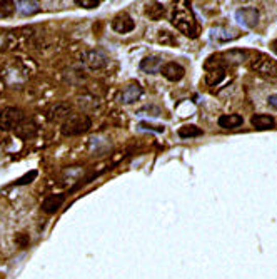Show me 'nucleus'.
<instances>
[{"label":"nucleus","mask_w":277,"mask_h":279,"mask_svg":"<svg viewBox=\"0 0 277 279\" xmlns=\"http://www.w3.org/2000/svg\"><path fill=\"white\" fill-rule=\"evenodd\" d=\"M92 127V119L87 114H74L68 116L62 124V134L74 137V135H82Z\"/></svg>","instance_id":"f03ea898"},{"label":"nucleus","mask_w":277,"mask_h":279,"mask_svg":"<svg viewBox=\"0 0 277 279\" xmlns=\"http://www.w3.org/2000/svg\"><path fill=\"white\" fill-rule=\"evenodd\" d=\"M36 132H37V126L32 121H24L15 129L17 137H20V139H30L36 135Z\"/></svg>","instance_id":"2eb2a0df"},{"label":"nucleus","mask_w":277,"mask_h":279,"mask_svg":"<svg viewBox=\"0 0 277 279\" xmlns=\"http://www.w3.org/2000/svg\"><path fill=\"white\" fill-rule=\"evenodd\" d=\"M160 69H162V59L157 55H149L141 62V71L146 74H157L160 72Z\"/></svg>","instance_id":"9b49d317"},{"label":"nucleus","mask_w":277,"mask_h":279,"mask_svg":"<svg viewBox=\"0 0 277 279\" xmlns=\"http://www.w3.org/2000/svg\"><path fill=\"white\" fill-rule=\"evenodd\" d=\"M242 122H244V119H242V116H239V114H224L217 121L219 127L222 129H235L239 127Z\"/></svg>","instance_id":"ddd939ff"},{"label":"nucleus","mask_w":277,"mask_h":279,"mask_svg":"<svg viewBox=\"0 0 277 279\" xmlns=\"http://www.w3.org/2000/svg\"><path fill=\"white\" fill-rule=\"evenodd\" d=\"M270 49H272L274 52L277 54V39H275V41H272V42H270Z\"/></svg>","instance_id":"bb28decb"},{"label":"nucleus","mask_w":277,"mask_h":279,"mask_svg":"<svg viewBox=\"0 0 277 279\" xmlns=\"http://www.w3.org/2000/svg\"><path fill=\"white\" fill-rule=\"evenodd\" d=\"M164 12H165L164 5L159 4V2H152V4L146 5V14L151 20H159L160 17L164 15Z\"/></svg>","instance_id":"f3484780"},{"label":"nucleus","mask_w":277,"mask_h":279,"mask_svg":"<svg viewBox=\"0 0 277 279\" xmlns=\"http://www.w3.org/2000/svg\"><path fill=\"white\" fill-rule=\"evenodd\" d=\"M63 201H65V194H50L44 199L42 211L47 214H54L55 211H59V207H62Z\"/></svg>","instance_id":"9d476101"},{"label":"nucleus","mask_w":277,"mask_h":279,"mask_svg":"<svg viewBox=\"0 0 277 279\" xmlns=\"http://www.w3.org/2000/svg\"><path fill=\"white\" fill-rule=\"evenodd\" d=\"M84 60L92 71H99L107 67L109 64V57L102 52V50H89L87 54L84 55Z\"/></svg>","instance_id":"39448f33"},{"label":"nucleus","mask_w":277,"mask_h":279,"mask_svg":"<svg viewBox=\"0 0 277 279\" xmlns=\"http://www.w3.org/2000/svg\"><path fill=\"white\" fill-rule=\"evenodd\" d=\"M267 102H269V106H272L274 109H277V94H274V95H269Z\"/></svg>","instance_id":"a878e982"},{"label":"nucleus","mask_w":277,"mask_h":279,"mask_svg":"<svg viewBox=\"0 0 277 279\" xmlns=\"http://www.w3.org/2000/svg\"><path fill=\"white\" fill-rule=\"evenodd\" d=\"M37 178V170H30L28 174H25L24 178H20L19 181H15V186H25V184H30V182Z\"/></svg>","instance_id":"4be33fe9"},{"label":"nucleus","mask_w":277,"mask_h":279,"mask_svg":"<svg viewBox=\"0 0 277 279\" xmlns=\"http://www.w3.org/2000/svg\"><path fill=\"white\" fill-rule=\"evenodd\" d=\"M235 20L244 27H254L259 20V12L254 7H242L235 12Z\"/></svg>","instance_id":"423d86ee"},{"label":"nucleus","mask_w":277,"mask_h":279,"mask_svg":"<svg viewBox=\"0 0 277 279\" xmlns=\"http://www.w3.org/2000/svg\"><path fill=\"white\" fill-rule=\"evenodd\" d=\"M141 129H146V130H154V132H164L165 127L164 126H154V124H149V122H141Z\"/></svg>","instance_id":"b1692460"},{"label":"nucleus","mask_w":277,"mask_h":279,"mask_svg":"<svg viewBox=\"0 0 277 279\" xmlns=\"http://www.w3.org/2000/svg\"><path fill=\"white\" fill-rule=\"evenodd\" d=\"M15 10L24 17L33 15L39 12V4L33 2V0H20V2L15 4Z\"/></svg>","instance_id":"4468645a"},{"label":"nucleus","mask_w":277,"mask_h":279,"mask_svg":"<svg viewBox=\"0 0 277 279\" xmlns=\"http://www.w3.org/2000/svg\"><path fill=\"white\" fill-rule=\"evenodd\" d=\"M251 124L257 130H267L275 126V121L272 116H267V114H256V116H252Z\"/></svg>","instance_id":"f8f14e48"},{"label":"nucleus","mask_w":277,"mask_h":279,"mask_svg":"<svg viewBox=\"0 0 277 279\" xmlns=\"http://www.w3.org/2000/svg\"><path fill=\"white\" fill-rule=\"evenodd\" d=\"M142 94H144V89L141 87V84L130 82L122 90V94H120V102H122V104H134V102H137L142 97Z\"/></svg>","instance_id":"6e6552de"},{"label":"nucleus","mask_w":277,"mask_h":279,"mask_svg":"<svg viewBox=\"0 0 277 279\" xmlns=\"http://www.w3.org/2000/svg\"><path fill=\"white\" fill-rule=\"evenodd\" d=\"M226 77V69H217V71H209V74L205 76V82L209 85H219L222 82V79Z\"/></svg>","instance_id":"6ab92c4d"},{"label":"nucleus","mask_w":277,"mask_h":279,"mask_svg":"<svg viewBox=\"0 0 277 279\" xmlns=\"http://www.w3.org/2000/svg\"><path fill=\"white\" fill-rule=\"evenodd\" d=\"M25 121L24 112L15 107H5L0 111V130H12L17 129Z\"/></svg>","instance_id":"7ed1b4c3"},{"label":"nucleus","mask_w":277,"mask_h":279,"mask_svg":"<svg viewBox=\"0 0 277 279\" xmlns=\"http://www.w3.org/2000/svg\"><path fill=\"white\" fill-rule=\"evenodd\" d=\"M246 52L244 50H229V52H224L221 54V59L224 62V65H229V64H240L244 60Z\"/></svg>","instance_id":"dca6fc26"},{"label":"nucleus","mask_w":277,"mask_h":279,"mask_svg":"<svg viewBox=\"0 0 277 279\" xmlns=\"http://www.w3.org/2000/svg\"><path fill=\"white\" fill-rule=\"evenodd\" d=\"M76 4L79 7H84V9H95L99 7V0H76Z\"/></svg>","instance_id":"5701e85b"},{"label":"nucleus","mask_w":277,"mask_h":279,"mask_svg":"<svg viewBox=\"0 0 277 279\" xmlns=\"http://www.w3.org/2000/svg\"><path fill=\"white\" fill-rule=\"evenodd\" d=\"M15 241H17V244H19L20 248H25L27 244H28V237L25 234H19V236L15 237Z\"/></svg>","instance_id":"393cba45"},{"label":"nucleus","mask_w":277,"mask_h":279,"mask_svg":"<svg viewBox=\"0 0 277 279\" xmlns=\"http://www.w3.org/2000/svg\"><path fill=\"white\" fill-rule=\"evenodd\" d=\"M134 27H135V24H134V20H132V17L125 12L119 14L112 20V28L117 33H129V32L134 30Z\"/></svg>","instance_id":"1a4fd4ad"},{"label":"nucleus","mask_w":277,"mask_h":279,"mask_svg":"<svg viewBox=\"0 0 277 279\" xmlns=\"http://www.w3.org/2000/svg\"><path fill=\"white\" fill-rule=\"evenodd\" d=\"M159 33H160V36H159V42H160V44H165V45H169V44H177L176 37L172 36L170 32H167V30H160Z\"/></svg>","instance_id":"412c9836"},{"label":"nucleus","mask_w":277,"mask_h":279,"mask_svg":"<svg viewBox=\"0 0 277 279\" xmlns=\"http://www.w3.org/2000/svg\"><path fill=\"white\" fill-rule=\"evenodd\" d=\"M160 72H162V76L170 82H179L186 76V69H184L181 64H177V62H167V64L162 65Z\"/></svg>","instance_id":"0eeeda50"},{"label":"nucleus","mask_w":277,"mask_h":279,"mask_svg":"<svg viewBox=\"0 0 277 279\" xmlns=\"http://www.w3.org/2000/svg\"><path fill=\"white\" fill-rule=\"evenodd\" d=\"M252 71L261 74L264 77H277V62L265 54H256L251 62Z\"/></svg>","instance_id":"20e7f679"},{"label":"nucleus","mask_w":277,"mask_h":279,"mask_svg":"<svg viewBox=\"0 0 277 279\" xmlns=\"http://www.w3.org/2000/svg\"><path fill=\"white\" fill-rule=\"evenodd\" d=\"M179 137L182 139H189V137H199L202 135V129H199L197 126H192V124H189V126H182L179 129Z\"/></svg>","instance_id":"a211bd4d"},{"label":"nucleus","mask_w":277,"mask_h":279,"mask_svg":"<svg viewBox=\"0 0 277 279\" xmlns=\"http://www.w3.org/2000/svg\"><path fill=\"white\" fill-rule=\"evenodd\" d=\"M15 12V2L12 0H4L0 2V19H9Z\"/></svg>","instance_id":"aec40b11"},{"label":"nucleus","mask_w":277,"mask_h":279,"mask_svg":"<svg viewBox=\"0 0 277 279\" xmlns=\"http://www.w3.org/2000/svg\"><path fill=\"white\" fill-rule=\"evenodd\" d=\"M172 24L179 32L184 33L187 37H195L197 36V28H195V19L190 9L187 7H177L174 9L172 14Z\"/></svg>","instance_id":"f257e3e1"}]
</instances>
